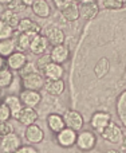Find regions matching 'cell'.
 I'll return each instance as SVG.
<instances>
[{
  "instance_id": "6da1fadb",
  "label": "cell",
  "mask_w": 126,
  "mask_h": 153,
  "mask_svg": "<svg viewBox=\"0 0 126 153\" xmlns=\"http://www.w3.org/2000/svg\"><path fill=\"white\" fill-rule=\"evenodd\" d=\"M21 83L23 87L27 90H35V91H40L44 86V76L39 71H32L28 74L21 75Z\"/></svg>"
},
{
  "instance_id": "7a4b0ae2",
  "label": "cell",
  "mask_w": 126,
  "mask_h": 153,
  "mask_svg": "<svg viewBox=\"0 0 126 153\" xmlns=\"http://www.w3.org/2000/svg\"><path fill=\"white\" fill-rule=\"evenodd\" d=\"M63 120H64V125L66 128H70V129L75 130H82L84 125V120H83V116L79 113L78 110H74V109H68L63 113Z\"/></svg>"
},
{
  "instance_id": "3957f363",
  "label": "cell",
  "mask_w": 126,
  "mask_h": 153,
  "mask_svg": "<svg viewBox=\"0 0 126 153\" xmlns=\"http://www.w3.org/2000/svg\"><path fill=\"white\" fill-rule=\"evenodd\" d=\"M76 146L82 152H90L97 145V137L91 130H83L76 134Z\"/></svg>"
},
{
  "instance_id": "277c9868",
  "label": "cell",
  "mask_w": 126,
  "mask_h": 153,
  "mask_svg": "<svg viewBox=\"0 0 126 153\" xmlns=\"http://www.w3.org/2000/svg\"><path fill=\"white\" fill-rule=\"evenodd\" d=\"M103 140L109 141L111 144H122V138H124V133H122L121 128L114 122H110L101 133Z\"/></svg>"
},
{
  "instance_id": "5b68a950",
  "label": "cell",
  "mask_w": 126,
  "mask_h": 153,
  "mask_svg": "<svg viewBox=\"0 0 126 153\" xmlns=\"http://www.w3.org/2000/svg\"><path fill=\"white\" fill-rule=\"evenodd\" d=\"M21 145L20 136L15 132H11L10 134L4 136L0 141V148H1L3 153H15L18 148Z\"/></svg>"
},
{
  "instance_id": "8992f818",
  "label": "cell",
  "mask_w": 126,
  "mask_h": 153,
  "mask_svg": "<svg viewBox=\"0 0 126 153\" xmlns=\"http://www.w3.org/2000/svg\"><path fill=\"white\" fill-rule=\"evenodd\" d=\"M20 98L23 106H27V108H36L40 102H42V94L39 91H35V90H27L23 89L20 91Z\"/></svg>"
},
{
  "instance_id": "52a82bcc",
  "label": "cell",
  "mask_w": 126,
  "mask_h": 153,
  "mask_svg": "<svg viewBox=\"0 0 126 153\" xmlns=\"http://www.w3.org/2000/svg\"><path fill=\"white\" fill-rule=\"evenodd\" d=\"M28 59L23 51H15L7 58V66L11 71H20L27 65Z\"/></svg>"
},
{
  "instance_id": "ba28073f",
  "label": "cell",
  "mask_w": 126,
  "mask_h": 153,
  "mask_svg": "<svg viewBox=\"0 0 126 153\" xmlns=\"http://www.w3.org/2000/svg\"><path fill=\"white\" fill-rule=\"evenodd\" d=\"M111 122V117L107 111H103V110H99V111H95L93 114L91 120H90V125H91L93 129L98 130L99 133H102V130L107 126Z\"/></svg>"
},
{
  "instance_id": "9c48e42d",
  "label": "cell",
  "mask_w": 126,
  "mask_h": 153,
  "mask_svg": "<svg viewBox=\"0 0 126 153\" xmlns=\"http://www.w3.org/2000/svg\"><path fill=\"white\" fill-rule=\"evenodd\" d=\"M56 143L62 148H71L76 143V132L70 128H64L59 133H56Z\"/></svg>"
},
{
  "instance_id": "30bf717a",
  "label": "cell",
  "mask_w": 126,
  "mask_h": 153,
  "mask_svg": "<svg viewBox=\"0 0 126 153\" xmlns=\"http://www.w3.org/2000/svg\"><path fill=\"white\" fill-rule=\"evenodd\" d=\"M24 137L31 145H36L40 144L44 140V132L42 130V128L36 124H32L30 126H27L26 132H24Z\"/></svg>"
},
{
  "instance_id": "8fae6325",
  "label": "cell",
  "mask_w": 126,
  "mask_h": 153,
  "mask_svg": "<svg viewBox=\"0 0 126 153\" xmlns=\"http://www.w3.org/2000/svg\"><path fill=\"white\" fill-rule=\"evenodd\" d=\"M48 40L44 35L42 34H36L34 38H32L31 43H30V48L28 50L31 51L32 54L35 55H42V54L46 53V50L48 48Z\"/></svg>"
},
{
  "instance_id": "7c38bea8",
  "label": "cell",
  "mask_w": 126,
  "mask_h": 153,
  "mask_svg": "<svg viewBox=\"0 0 126 153\" xmlns=\"http://www.w3.org/2000/svg\"><path fill=\"white\" fill-rule=\"evenodd\" d=\"M50 59L51 62L58 65H63L70 56V50L67 46L64 45H58V46H53V50L50 53Z\"/></svg>"
},
{
  "instance_id": "4fadbf2b",
  "label": "cell",
  "mask_w": 126,
  "mask_h": 153,
  "mask_svg": "<svg viewBox=\"0 0 126 153\" xmlns=\"http://www.w3.org/2000/svg\"><path fill=\"white\" fill-rule=\"evenodd\" d=\"M44 36L47 38L48 43L53 46H58V45H63L66 40V36H64V32L62 31L59 27H55V26H50L46 28V34Z\"/></svg>"
},
{
  "instance_id": "5bb4252c",
  "label": "cell",
  "mask_w": 126,
  "mask_h": 153,
  "mask_svg": "<svg viewBox=\"0 0 126 153\" xmlns=\"http://www.w3.org/2000/svg\"><path fill=\"white\" fill-rule=\"evenodd\" d=\"M38 111L35 110L34 108H27V106H23V109L20 110L18 116V121L20 124L26 125V126H30L32 124H36V120H38Z\"/></svg>"
},
{
  "instance_id": "9a60e30c",
  "label": "cell",
  "mask_w": 126,
  "mask_h": 153,
  "mask_svg": "<svg viewBox=\"0 0 126 153\" xmlns=\"http://www.w3.org/2000/svg\"><path fill=\"white\" fill-rule=\"evenodd\" d=\"M43 89L48 93V94L58 97L64 91V82L63 79H44V86Z\"/></svg>"
},
{
  "instance_id": "2e32d148",
  "label": "cell",
  "mask_w": 126,
  "mask_h": 153,
  "mask_svg": "<svg viewBox=\"0 0 126 153\" xmlns=\"http://www.w3.org/2000/svg\"><path fill=\"white\" fill-rule=\"evenodd\" d=\"M59 11H61L62 18L66 22H76L81 16V10H79L78 4L75 1H71L68 5H66L64 8H62Z\"/></svg>"
},
{
  "instance_id": "e0dca14e",
  "label": "cell",
  "mask_w": 126,
  "mask_h": 153,
  "mask_svg": "<svg viewBox=\"0 0 126 153\" xmlns=\"http://www.w3.org/2000/svg\"><path fill=\"white\" fill-rule=\"evenodd\" d=\"M16 28L19 32H30V34H40V31H42V27L30 18L20 19Z\"/></svg>"
},
{
  "instance_id": "ac0fdd59",
  "label": "cell",
  "mask_w": 126,
  "mask_h": 153,
  "mask_svg": "<svg viewBox=\"0 0 126 153\" xmlns=\"http://www.w3.org/2000/svg\"><path fill=\"white\" fill-rule=\"evenodd\" d=\"M47 126L48 129L51 130L53 133H59L62 129H64L66 125H64V120L61 114L58 113H51L47 116Z\"/></svg>"
},
{
  "instance_id": "d6986e66",
  "label": "cell",
  "mask_w": 126,
  "mask_h": 153,
  "mask_svg": "<svg viewBox=\"0 0 126 153\" xmlns=\"http://www.w3.org/2000/svg\"><path fill=\"white\" fill-rule=\"evenodd\" d=\"M3 102L8 106V109H10L11 117H13L15 120L18 118L20 110L23 109V103H21L20 98L16 97V95H8V97L4 98V101H3Z\"/></svg>"
},
{
  "instance_id": "ffe728a7",
  "label": "cell",
  "mask_w": 126,
  "mask_h": 153,
  "mask_svg": "<svg viewBox=\"0 0 126 153\" xmlns=\"http://www.w3.org/2000/svg\"><path fill=\"white\" fill-rule=\"evenodd\" d=\"M43 74L46 75L47 79H62L63 74H64V69L62 67V65L50 62V63L44 67Z\"/></svg>"
},
{
  "instance_id": "44dd1931",
  "label": "cell",
  "mask_w": 126,
  "mask_h": 153,
  "mask_svg": "<svg viewBox=\"0 0 126 153\" xmlns=\"http://www.w3.org/2000/svg\"><path fill=\"white\" fill-rule=\"evenodd\" d=\"M32 12L39 18H48L51 13V7L47 3V0H36L34 4L31 5Z\"/></svg>"
},
{
  "instance_id": "7402d4cb",
  "label": "cell",
  "mask_w": 126,
  "mask_h": 153,
  "mask_svg": "<svg viewBox=\"0 0 126 153\" xmlns=\"http://www.w3.org/2000/svg\"><path fill=\"white\" fill-rule=\"evenodd\" d=\"M19 20H20V18L18 16V13L13 12V11H11V10H8V8L3 11V12H1V16H0V22H3V23L8 24V26L12 27L13 30L18 27Z\"/></svg>"
},
{
  "instance_id": "603a6c76",
  "label": "cell",
  "mask_w": 126,
  "mask_h": 153,
  "mask_svg": "<svg viewBox=\"0 0 126 153\" xmlns=\"http://www.w3.org/2000/svg\"><path fill=\"white\" fill-rule=\"evenodd\" d=\"M36 34H30V32H19L18 38H16V45L20 51H26L30 48V43H31L32 38Z\"/></svg>"
},
{
  "instance_id": "cb8c5ba5",
  "label": "cell",
  "mask_w": 126,
  "mask_h": 153,
  "mask_svg": "<svg viewBox=\"0 0 126 153\" xmlns=\"http://www.w3.org/2000/svg\"><path fill=\"white\" fill-rule=\"evenodd\" d=\"M15 48H16V43L13 40V38L0 40V55L3 58H8L12 53H15Z\"/></svg>"
},
{
  "instance_id": "d4e9b609",
  "label": "cell",
  "mask_w": 126,
  "mask_h": 153,
  "mask_svg": "<svg viewBox=\"0 0 126 153\" xmlns=\"http://www.w3.org/2000/svg\"><path fill=\"white\" fill-rule=\"evenodd\" d=\"M13 82V74L10 69H1L0 70V90L7 89L12 85Z\"/></svg>"
},
{
  "instance_id": "484cf974",
  "label": "cell",
  "mask_w": 126,
  "mask_h": 153,
  "mask_svg": "<svg viewBox=\"0 0 126 153\" xmlns=\"http://www.w3.org/2000/svg\"><path fill=\"white\" fill-rule=\"evenodd\" d=\"M13 34H15V32H13L12 27H10L8 24L0 22V40L11 39V38H13Z\"/></svg>"
},
{
  "instance_id": "4316f807",
  "label": "cell",
  "mask_w": 126,
  "mask_h": 153,
  "mask_svg": "<svg viewBox=\"0 0 126 153\" xmlns=\"http://www.w3.org/2000/svg\"><path fill=\"white\" fill-rule=\"evenodd\" d=\"M98 10H99V7H98L97 3H93V4H83V16L86 19H91L93 16L97 15Z\"/></svg>"
},
{
  "instance_id": "83f0119b",
  "label": "cell",
  "mask_w": 126,
  "mask_h": 153,
  "mask_svg": "<svg viewBox=\"0 0 126 153\" xmlns=\"http://www.w3.org/2000/svg\"><path fill=\"white\" fill-rule=\"evenodd\" d=\"M122 5L124 4H121L117 0H99V3H98V7L105 8V10H118Z\"/></svg>"
},
{
  "instance_id": "f1b7e54d",
  "label": "cell",
  "mask_w": 126,
  "mask_h": 153,
  "mask_svg": "<svg viewBox=\"0 0 126 153\" xmlns=\"http://www.w3.org/2000/svg\"><path fill=\"white\" fill-rule=\"evenodd\" d=\"M10 118H11V111L8 109V106L4 102H0V121L8 122Z\"/></svg>"
},
{
  "instance_id": "f546056e",
  "label": "cell",
  "mask_w": 126,
  "mask_h": 153,
  "mask_svg": "<svg viewBox=\"0 0 126 153\" xmlns=\"http://www.w3.org/2000/svg\"><path fill=\"white\" fill-rule=\"evenodd\" d=\"M11 132H13L12 125H10L8 122H1L0 121V140H1L4 136L10 134Z\"/></svg>"
},
{
  "instance_id": "4dcf8cb0",
  "label": "cell",
  "mask_w": 126,
  "mask_h": 153,
  "mask_svg": "<svg viewBox=\"0 0 126 153\" xmlns=\"http://www.w3.org/2000/svg\"><path fill=\"white\" fill-rule=\"evenodd\" d=\"M15 153H39V151L34 145L28 144V145H20Z\"/></svg>"
},
{
  "instance_id": "1f68e13d",
  "label": "cell",
  "mask_w": 126,
  "mask_h": 153,
  "mask_svg": "<svg viewBox=\"0 0 126 153\" xmlns=\"http://www.w3.org/2000/svg\"><path fill=\"white\" fill-rule=\"evenodd\" d=\"M50 62H51V59H50V56H48V55H46V56H40L39 61L36 62V66H38V69H39V71H42V73H43L44 67L47 66V65L50 63Z\"/></svg>"
},
{
  "instance_id": "d6a6232c",
  "label": "cell",
  "mask_w": 126,
  "mask_h": 153,
  "mask_svg": "<svg viewBox=\"0 0 126 153\" xmlns=\"http://www.w3.org/2000/svg\"><path fill=\"white\" fill-rule=\"evenodd\" d=\"M26 5L21 3V0H13V1H11L10 4H8V10L13 11V12L18 13L19 10H21V8H24Z\"/></svg>"
},
{
  "instance_id": "836d02e7",
  "label": "cell",
  "mask_w": 126,
  "mask_h": 153,
  "mask_svg": "<svg viewBox=\"0 0 126 153\" xmlns=\"http://www.w3.org/2000/svg\"><path fill=\"white\" fill-rule=\"evenodd\" d=\"M54 1V5H55L58 10H62V8H64L66 5H68L71 1H74V0H53Z\"/></svg>"
},
{
  "instance_id": "e575fe53",
  "label": "cell",
  "mask_w": 126,
  "mask_h": 153,
  "mask_svg": "<svg viewBox=\"0 0 126 153\" xmlns=\"http://www.w3.org/2000/svg\"><path fill=\"white\" fill-rule=\"evenodd\" d=\"M35 1H36V0H21V3H23L26 7H31V5L34 4Z\"/></svg>"
},
{
  "instance_id": "d590c367",
  "label": "cell",
  "mask_w": 126,
  "mask_h": 153,
  "mask_svg": "<svg viewBox=\"0 0 126 153\" xmlns=\"http://www.w3.org/2000/svg\"><path fill=\"white\" fill-rule=\"evenodd\" d=\"M81 4H93V3H97V0H78Z\"/></svg>"
},
{
  "instance_id": "8d00e7d4",
  "label": "cell",
  "mask_w": 126,
  "mask_h": 153,
  "mask_svg": "<svg viewBox=\"0 0 126 153\" xmlns=\"http://www.w3.org/2000/svg\"><path fill=\"white\" fill-rule=\"evenodd\" d=\"M1 69H4V58L0 55V70Z\"/></svg>"
},
{
  "instance_id": "74e56055",
  "label": "cell",
  "mask_w": 126,
  "mask_h": 153,
  "mask_svg": "<svg viewBox=\"0 0 126 153\" xmlns=\"http://www.w3.org/2000/svg\"><path fill=\"white\" fill-rule=\"evenodd\" d=\"M11 1H13V0H0V4H10Z\"/></svg>"
},
{
  "instance_id": "f35d334b",
  "label": "cell",
  "mask_w": 126,
  "mask_h": 153,
  "mask_svg": "<svg viewBox=\"0 0 126 153\" xmlns=\"http://www.w3.org/2000/svg\"><path fill=\"white\" fill-rule=\"evenodd\" d=\"M122 145L126 148V134H124V138H122Z\"/></svg>"
},
{
  "instance_id": "ab89813d",
  "label": "cell",
  "mask_w": 126,
  "mask_h": 153,
  "mask_svg": "<svg viewBox=\"0 0 126 153\" xmlns=\"http://www.w3.org/2000/svg\"><path fill=\"white\" fill-rule=\"evenodd\" d=\"M117 1H119V3H121V4H125V3H126V0H117Z\"/></svg>"
},
{
  "instance_id": "60d3db41",
  "label": "cell",
  "mask_w": 126,
  "mask_h": 153,
  "mask_svg": "<svg viewBox=\"0 0 126 153\" xmlns=\"http://www.w3.org/2000/svg\"><path fill=\"white\" fill-rule=\"evenodd\" d=\"M0 102H1V100H0Z\"/></svg>"
},
{
  "instance_id": "b9f144b4",
  "label": "cell",
  "mask_w": 126,
  "mask_h": 153,
  "mask_svg": "<svg viewBox=\"0 0 126 153\" xmlns=\"http://www.w3.org/2000/svg\"><path fill=\"white\" fill-rule=\"evenodd\" d=\"M0 91H1V90H0Z\"/></svg>"
}]
</instances>
